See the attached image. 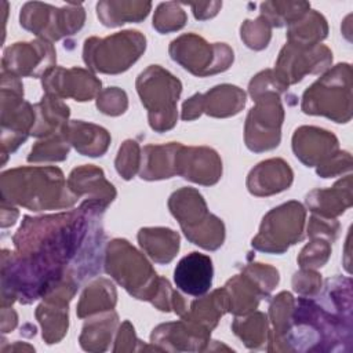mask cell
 Wrapping results in <instances>:
<instances>
[{
    "mask_svg": "<svg viewBox=\"0 0 353 353\" xmlns=\"http://www.w3.org/2000/svg\"><path fill=\"white\" fill-rule=\"evenodd\" d=\"M55 50L46 40L15 43L4 51L3 72L15 76L39 77L54 68Z\"/></svg>",
    "mask_w": 353,
    "mask_h": 353,
    "instance_id": "13",
    "label": "cell"
},
{
    "mask_svg": "<svg viewBox=\"0 0 353 353\" xmlns=\"http://www.w3.org/2000/svg\"><path fill=\"white\" fill-rule=\"evenodd\" d=\"M137 91L148 109L149 124L157 132L171 130L176 123V102L181 81L159 65H150L137 79Z\"/></svg>",
    "mask_w": 353,
    "mask_h": 353,
    "instance_id": "6",
    "label": "cell"
},
{
    "mask_svg": "<svg viewBox=\"0 0 353 353\" xmlns=\"http://www.w3.org/2000/svg\"><path fill=\"white\" fill-rule=\"evenodd\" d=\"M106 207L84 200L77 210L39 218L25 216L14 236L15 254L3 261V292L30 303L65 283L80 285L101 270Z\"/></svg>",
    "mask_w": 353,
    "mask_h": 353,
    "instance_id": "1",
    "label": "cell"
},
{
    "mask_svg": "<svg viewBox=\"0 0 353 353\" xmlns=\"http://www.w3.org/2000/svg\"><path fill=\"white\" fill-rule=\"evenodd\" d=\"M176 175L200 185H214L222 175V161L210 148L181 146L175 159Z\"/></svg>",
    "mask_w": 353,
    "mask_h": 353,
    "instance_id": "15",
    "label": "cell"
},
{
    "mask_svg": "<svg viewBox=\"0 0 353 353\" xmlns=\"http://www.w3.org/2000/svg\"><path fill=\"white\" fill-rule=\"evenodd\" d=\"M117 294L114 285L106 279H98L88 284L83 291L77 305V316L84 319L85 316H91L98 312L102 313L113 310Z\"/></svg>",
    "mask_w": 353,
    "mask_h": 353,
    "instance_id": "32",
    "label": "cell"
},
{
    "mask_svg": "<svg viewBox=\"0 0 353 353\" xmlns=\"http://www.w3.org/2000/svg\"><path fill=\"white\" fill-rule=\"evenodd\" d=\"M70 143L63 132L50 135L48 139L37 142L28 156V161H62L68 157Z\"/></svg>",
    "mask_w": 353,
    "mask_h": 353,
    "instance_id": "37",
    "label": "cell"
},
{
    "mask_svg": "<svg viewBox=\"0 0 353 353\" xmlns=\"http://www.w3.org/2000/svg\"><path fill=\"white\" fill-rule=\"evenodd\" d=\"M141 341L137 339L135 332H134V327L130 324L128 320H125L117 334L116 338V346L113 347L114 352L119 350H135V343H139Z\"/></svg>",
    "mask_w": 353,
    "mask_h": 353,
    "instance_id": "47",
    "label": "cell"
},
{
    "mask_svg": "<svg viewBox=\"0 0 353 353\" xmlns=\"http://www.w3.org/2000/svg\"><path fill=\"white\" fill-rule=\"evenodd\" d=\"M223 288L229 298V312L236 316L255 310L263 298L258 285L244 273L233 276Z\"/></svg>",
    "mask_w": 353,
    "mask_h": 353,
    "instance_id": "29",
    "label": "cell"
},
{
    "mask_svg": "<svg viewBox=\"0 0 353 353\" xmlns=\"http://www.w3.org/2000/svg\"><path fill=\"white\" fill-rule=\"evenodd\" d=\"M68 186L77 197L88 194L90 199L87 200H95L105 207L116 197L113 185L105 179L103 171L94 165L74 168L68 178Z\"/></svg>",
    "mask_w": 353,
    "mask_h": 353,
    "instance_id": "21",
    "label": "cell"
},
{
    "mask_svg": "<svg viewBox=\"0 0 353 353\" xmlns=\"http://www.w3.org/2000/svg\"><path fill=\"white\" fill-rule=\"evenodd\" d=\"M310 8L309 3H276L268 1L261 4V17H263L270 26L290 25L305 15Z\"/></svg>",
    "mask_w": 353,
    "mask_h": 353,
    "instance_id": "36",
    "label": "cell"
},
{
    "mask_svg": "<svg viewBox=\"0 0 353 353\" xmlns=\"http://www.w3.org/2000/svg\"><path fill=\"white\" fill-rule=\"evenodd\" d=\"M36 120L30 135L34 137H50L61 132L68 124L69 108L62 102L61 98L46 94L41 101L34 105Z\"/></svg>",
    "mask_w": 353,
    "mask_h": 353,
    "instance_id": "25",
    "label": "cell"
},
{
    "mask_svg": "<svg viewBox=\"0 0 353 353\" xmlns=\"http://www.w3.org/2000/svg\"><path fill=\"white\" fill-rule=\"evenodd\" d=\"M226 312H229V298L225 288H219L211 295L192 302L190 310L182 319H188L211 332Z\"/></svg>",
    "mask_w": 353,
    "mask_h": 353,
    "instance_id": "28",
    "label": "cell"
},
{
    "mask_svg": "<svg viewBox=\"0 0 353 353\" xmlns=\"http://www.w3.org/2000/svg\"><path fill=\"white\" fill-rule=\"evenodd\" d=\"M292 178V170L284 160L270 159L251 170L247 178V188L251 194L270 196L288 189Z\"/></svg>",
    "mask_w": 353,
    "mask_h": 353,
    "instance_id": "19",
    "label": "cell"
},
{
    "mask_svg": "<svg viewBox=\"0 0 353 353\" xmlns=\"http://www.w3.org/2000/svg\"><path fill=\"white\" fill-rule=\"evenodd\" d=\"M168 207L183 232L199 226L211 216L203 196L192 188L174 192L168 200Z\"/></svg>",
    "mask_w": 353,
    "mask_h": 353,
    "instance_id": "22",
    "label": "cell"
},
{
    "mask_svg": "<svg viewBox=\"0 0 353 353\" xmlns=\"http://www.w3.org/2000/svg\"><path fill=\"white\" fill-rule=\"evenodd\" d=\"M292 287L302 296H314L321 290V277L313 269H302L294 274Z\"/></svg>",
    "mask_w": 353,
    "mask_h": 353,
    "instance_id": "44",
    "label": "cell"
},
{
    "mask_svg": "<svg viewBox=\"0 0 353 353\" xmlns=\"http://www.w3.org/2000/svg\"><path fill=\"white\" fill-rule=\"evenodd\" d=\"M142 250L157 263H168L179 250V236L168 228H143L138 233Z\"/></svg>",
    "mask_w": 353,
    "mask_h": 353,
    "instance_id": "26",
    "label": "cell"
},
{
    "mask_svg": "<svg viewBox=\"0 0 353 353\" xmlns=\"http://www.w3.org/2000/svg\"><path fill=\"white\" fill-rule=\"evenodd\" d=\"M331 61L332 52L323 44L307 48L287 43L279 54L273 72L280 84L287 88L290 84L301 81L307 73L324 70Z\"/></svg>",
    "mask_w": 353,
    "mask_h": 353,
    "instance_id": "12",
    "label": "cell"
},
{
    "mask_svg": "<svg viewBox=\"0 0 353 353\" xmlns=\"http://www.w3.org/2000/svg\"><path fill=\"white\" fill-rule=\"evenodd\" d=\"M186 239L196 245H200L204 250L214 251L219 248L225 239V226L223 222L211 214V216L200 223L199 226L183 232Z\"/></svg>",
    "mask_w": 353,
    "mask_h": 353,
    "instance_id": "35",
    "label": "cell"
},
{
    "mask_svg": "<svg viewBox=\"0 0 353 353\" xmlns=\"http://www.w3.org/2000/svg\"><path fill=\"white\" fill-rule=\"evenodd\" d=\"M325 18L317 11H307L299 19L288 25V43L299 47H314L327 37Z\"/></svg>",
    "mask_w": 353,
    "mask_h": 353,
    "instance_id": "31",
    "label": "cell"
},
{
    "mask_svg": "<svg viewBox=\"0 0 353 353\" xmlns=\"http://www.w3.org/2000/svg\"><path fill=\"white\" fill-rule=\"evenodd\" d=\"M105 270L137 299L153 302L161 284L152 265L127 240L114 239L108 244Z\"/></svg>",
    "mask_w": 353,
    "mask_h": 353,
    "instance_id": "4",
    "label": "cell"
},
{
    "mask_svg": "<svg viewBox=\"0 0 353 353\" xmlns=\"http://www.w3.org/2000/svg\"><path fill=\"white\" fill-rule=\"evenodd\" d=\"M186 22V14L176 3H161L153 17V28L160 33L179 30Z\"/></svg>",
    "mask_w": 353,
    "mask_h": 353,
    "instance_id": "38",
    "label": "cell"
},
{
    "mask_svg": "<svg viewBox=\"0 0 353 353\" xmlns=\"http://www.w3.org/2000/svg\"><path fill=\"white\" fill-rule=\"evenodd\" d=\"M1 196L3 201L32 211L68 208L79 199L57 167H23L3 172Z\"/></svg>",
    "mask_w": 353,
    "mask_h": 353,
    "instance_id": "3",
    "label": "cell"
},
{
    "mask_svg": "<svg viewBox=\"0 0 353 353\" xmlns=\"http://www.w3.org/2000/svg\"><path fill=\"white\" fill-rule=\"evenodd\" d=\"M284 110L277 92H266L255 99L245 121V145L252 152H265L280 143Z\"/></svg>",
    "mask_w": 353,
    "mask_h": 353,
    "instance_id": "11",
    "label": "cell"
},
{
    "mask_svg": "<svg viewBox=\"0 0 353 353\" xmlns=\"http://www.w3.org/2000/svg\"><path fill=\"white\" fill-rule=\"evenodd\" d=\"M232 330L248 349H261L263 347V343L269 341L268 317L259 312L245 319L236 317Z\"/></svg>",
    "mask_w": 353,
    "mask_h": 353,
    "instance_id": "34",
    "label": "cell"
},
{
    "mask_svg": "<svg viewBox=\"0 0 353 353\" xmlns=\"http://www.w3.org/2000/svg\"><path fill=\"white\" fill-rule=\"evenodd\" d=\"M203 113V102L201 94H194L188 101L183 102L182 106V120H194Z\"/></svg>",
    "mask_w": 353,
    "mask_h": 353,
    "instance_id": "48",
    "label": "cell"
},
{
    "mask_svg": "<svg viewBox=\"0 0 353 353\" xmlns=\"http://www.w3.org/2000/svg\"><path fill=\"white\" fill-rule=\"evenodd\" d=\"M241 39L245 46L252 50H262L268 47L270 40V25L263 17L255 21H244L241 25Z\"/></svg>",
    "mask_w": 353,
    "mask_h": 353,
    "instance_id": "40",
    "label": "cell"
},
{
    "mask_svg": "<svg viewBox=\"0 0 353 353\" xmlns=\"http://www.w3.org/2000/svg\"><path fill=\"white\" fill-rule=\"evenodd\" d=\"M214 277L212 261L208 255L193 251L185 255L174 269V281L178 290L192 296L205 295Z\"/></svg>",
    "mask_w": 353,
    "mask_h": 353,
    "instance_id": "16",
    "label": "cell"
},
{
    "mask_svg": "<svg viewBox=\"0 0 353 353\" xmlns=\"http://www.w3.org/2000/svg\"><path fill=\"white\" fill-rule=\"evenodd\" d=\"M331 254V244L325 239L314 237V240L305 245L298 256V263L302 269H319L324 266Z\"/></svg>",
    "mask_w": 353,
    "mask_h": 353,
    "instance_id": "39",
    "label": "cell"
},
{
    "mask_svg": "<svg viewBox=\"0 0 353 353\" xmlns=\"http://www.w3.org/2000/svg\"><path fill=\"white\" fill-rule=\"evenodd\" d=\"M243 273L247 274L258 285L265 298L277 285L280 279L279 272L274 268L263 263H250L243 269Z\"/></svg>",
    "mask_w": 353,
    "mask_h": 353,
    "instance_id": "42",
    "label": "cell"
},
{
    "mask_svg": "<svg viewBox=\"0 0 353 353\" xmlns=\"http://www.w3.org/2000/svg\"><path fill=\"white\" fill-rule=\"evenodd\" d=\"M145 48L146 39L143 34L138 30H124L105 39H87L84 41L83 59L94 72L117 74L125 72Z\"/></svg>",
    "mask_w": 353,
    "mask_h": 353,
    "instance_id": "7",
    "label": "cell"
},
{
    "mask_svg": "<svg viewBox=\"0 0 353 353\" xmlns=\"http://www.w3.org/2000/svg\"><path fill=\"white\" fill-rule=\"evenodd\" d=\"M210 331L199 324L181 319L175 323L160 324L150 335V341L163 345L165 350H203L210 341Z\"/></svg>",
    "mask_w": 353,
    "mask_h": 353,
    "instance_id": "17",
    "label": "cell"
},
{
    "mask_svg": "<svg viewBox=\"0 0 353 353\" xmlns=\"http://www.w3.org/2000/svg\"><path fill=\"white\" fill-rule=\"evenodd\" d=\"M21 25L51 43L81 29L84 10L81 4H69L63 8H54L43 3H28L21 10Z\"/></svg>",
    "mask_w": 353,
    "mask_h": 353,
    "instance_id": "10",
    "label": "cell"
},
{
    "mask_svg": "<svg viewBox=\"0 0 353 353\" xmlns=\"http://www.w3.org/2000/svg\"><path fill=\"white\" fill-rule=\"evenodd\" d=\"M171 58L192 74L204 77L225 72L233 62V50L225 43H207L203 37L188 33L170 44Z\"/></svg>",
    "mask_w": 353,
    "mask_h": 353,
    "instance_id": "9",
    "label": "cell"
},
{
    "mask_svg": "<svg viewBox=\"0 0 353 353\" xmlns=\"http://www.w3.org/2000/svg\"><path fill=\"white\" fill-rule=\"evenodd\" d=\"M152 4L142 1H99L97 15L109 28L120 26L125 22H139L146 18Z\"/></svg>",
    "mask_w": 353,
    "mask_h": 353,
    "instance_id": "30",
    "label": "cell"
},
{
    "mask_svg": "<svg viewBox=\"0 0 353 353\" xmlns=\"http://www.w3.org/2000/svg\"><path fill=\"white\" fill-rule=\"evenodd\" d=\"M353 203L352 175H346L332 188L314 189L306 196V204L316 215L334 218L345 212Z\"/></svg>",
    "mask_w": 353,
    "mask_h": 353,
    "instance_id": "20",
    "label": "cell"
},
{
    "mask_svg": "<svg viewBox=\"0 0 353 353\" xmlns=\"http://www.w3.org/2000/svg\"><path fill=\"white\" fill-rule=\"evenodd\" d=\"M305 208L298 201L284 203L269 211L251 245L263 252L283 254L290 245L303 239Z\"/></svg>",
    "mask_w": 353,
    "mask_h": 353,
    "instance_id": "8",
    "label": "cell"
},
{
    "mask_svg": "<svg viewBox=\"0 0 353 353\" xmlns=\"http://www.w3.org/2000/svg\"><path fill=\"white\" fill-rule=\"evenodd\" d=\"M203 112L212 117H229L237 114L245 105V94L236 85H216L201 94Z\"/></svg>",
    "mask_w": 353,
    "mask_h": 353,
    "instance_id": "27",
    "label": "cell"
},
{
    "mask_svg": "<svg viewBox=\"0 0 353 353\" xmlns=\"http://www.w3.org/2000/svg\"><path fill=\"white\" fill-rule=\"evenodd\" d=\"M117 314L113 310H110L99 316V319H92L87 321L80 335L81 347L90 352L106 350L109 342L112 341L114 328L117 325Z\"/></svg>",
    "mask_w": 353,
    "mask_h": 353,
    "instance_id": "33",
    "label": "cell"
},
{
    "mask_svg": "<svg viewBox=\"0 0 353 353\" xmlns=\"http://www.w3.org/2000/svg\"><path fill=\"white\" fill-rule=\"evenodd\" d=\"M352 170V156L349 152H336L325 161L317 165V174L321 178H331Z\"/></svg>",
    "mask_w": 353,
    "mask_h": 353,
    "instance_id": "46",
    "label": "cell"
},
{
    "mask_svg": "<svg viewBox=\"0 0 353 353\" xmlns=\"http://www.w3.org/2000/svg\"><path fill=\"white\" fill-rule=\"evenodd\" d=\"M127 95L117 87H109L98 94L97 106L98 109L109 116H119L127 109Z\"/></svg>",
    "mask_w": 353,
    "mask_h": 353,
    "instance_id": "43",
    "label": "cell"
},
{
    "mask_svg": "<svg viewBox=\"0 0 353 353\" xmlns=\"http://www.w3.org/2000/svg\"><path fill=\"white\" fill-rule=\"evenodd\" d=\"M181 146L179 142L145 146L141 154V178L156 181L174 176L176 174L175 159Z\"/></svg>",
    "mask_w": 353,
    "mask_h": 353,
    "instance_id": "24",
    "label": "cell"
},
{
    "mask_svg": "<svg viewBox=\"0 0 353 353\" xmlns=\"http://www.w3.org/2000/svg\"><path fill=\"white\" fill-rule=\"evenodd\" d=\"M338 232H339V222L335 221L334 218H327V216L314 214L309 219L307 234L313 239L320 237L332 243L336 239Z\"/></svg>",
    "mask_w": 353,
    "mask_h": 353,
    "instance_id": "45",
    "label": "cell"
},
{
    "mask_svg": "<svg viewBox=\"0 0 353 353\" xmlns=\"http://www.w3.org/2000/svg\"><path fill=\"white\" fill-rule=\"evenodd\" d=\"M62 132L66 141L83 156H102L110 143V135L105 128L80 120L68 123Z\"/></svg>",
    "mask_w": 353,
    "mask_h": 353,
    "instance_id": "23",
    "label": "cell"
},
{
    "mask_svg": "<svg viewBox=\"0 0 353 353\" xmlns=\"http://www.w3.org/2000/svg\"><path fill=\"white\" fill-rule=\"evenodd\" d=\"M114 164L117 172L124 179H131L141 167V153L138 143L131 139L125 141L119 149Z\"/></svg>",
    "mask_w": 353,
    "mask_h": 353,
    "instance_id": "41",
    "label": "cell"
},
{
    "mask_svg": "<svg viewBox=\"0 0 353 353\" xmlns=\"http://www.w3.org/2000/svg\"><path fill=\"white\" fill-rule=\"evenodd\" d=\"M276 350H352V280L332 277L314 296L294 302L288 327Z\"/></svg>",
    "mask_w": 353,
    "mask_h": 353,
    "instance_id": "2",
    "label": "cell"
},
{
    "mask_svg": "<svg viewBox=\"0 0 353 353\" xmlns=\"http://www.w3.org/2000/svg\"><path fill=\"white\" fill-rule=\"evenodd\" d=\"M46 94L74 101H90L101 91V80L80 68L63 69L54 66L41 76Z\"/></svg>",
    "mask_w": 353,
    "mask_h": 353,
    "instance_id": "14",
    "label": "cell"
},
{
    "mask_svg": "<svg viewBox=\"0 0 353 353\" xmlns=\"http://www.w3.org/2000/svg\"><path fill=\"white\" fill-rule=\"evenodd\" d=\"M306 114H321L335 123L352 119V68L339 63L313 83L302 97Z\"/></svg>",
    "mask_w": 353,
    "mask_h": 353,
    "instance_id": "5",
    "label": "cell"
},
{
    "mask_svg": "<svg viewBox=\"0 0 353 353\" xmlns=\"http://www.w3.org/2000/svg\"><path fill=\"white\" fill-rule=\"evenodd\" d=\"M292 150L306 167H313L338 152V139L327 130L305 125L295 130Z\"/></svg>",
    "mask_w": 353,
    "mask_h": 353,
    "instance_id": "18",
    "label": "cell"
}]
</instances>
